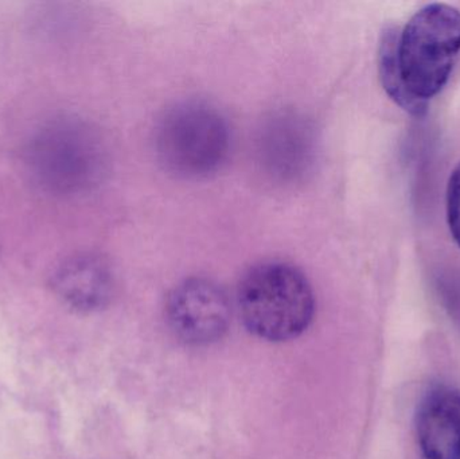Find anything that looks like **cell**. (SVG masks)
Here are the masks:
<instances>
[{
    "label": "cell",
    "mask_w": 460,
    "mask_h": 459,
    "mask_svg": "<svg viewBox=\"0 0 460 459\" xmlns=\"http://www.w3.org/2000/svg\"><path fill=\"white\" fill-rule=\"evenodd\" d=\"M237 307L252 334L265 341L284 342L307 331L315 315V296L299 269L283 261H265L243 275Z\"/></svg>",
    "instance_id": "cell-1"
},
{
    "label": "cell",
    "mask_w": 460,
    "mask_h": 459,
    "mask_svg": "<svg viewBox=\"0 0 460 459\" xmlns=\"http://www.w3.org/2000/svg\"><path fill=\"white\" fill-rule=\"evenodd\" d=\"M460 57V11L446 3L420 8L399 32L397 64L408 93L427 102L450 78Z\"/></svg>",
    "instance_id": "cell-2"
},
{
    "label": "cell",
    "mask_w": 460,
    "mask_h": 459,
    "mask_svg": "<svg viewBox=\"0 0 460 459\" xmlns=\"http://www.w3.org/2000/svg\"><path fill=\"white\" fill-rule=\"evenodd\" d=\"M155 148L159 161L172 174L208 177L217 172L228 156V121L207 102H181L159 120Z\"/></svg>",
    "instance_id": "cell-3"
},
{
    "label": "cell",
    "mask_w": 460,
    "mask_h": 459,
    "mask_svg": "<svg viewBox=\"0 0 460 459\" xmlns=\"http://www.w3.org/2000/svg\"><path fill=\"white\" fill-rule=\"evenodd\" d=\"M166 317L181 341L194 347L210 345L228 331L229 299L217 283L190 278L172 288L167 298Z\"/></svg>",
    "instance_id": "cell-4"
},
{
    "label": "cell",
    "mask_w": 460,
    "mask_h": 459,
    "mask_svg": "<svg viewBox=\"0 0 460 459\" xmlns=\"http://www.w3.org/2000/svg\"><path fill=\"white\" fill-rule=\"evenodd\" d=\"M416 438L423 459H460V393L431 388L416 411Z\"/></svg>",
    "instance_id": "cell-5"
},
{
    "label": "cell",
    "mask_w": 460,
    "mask_h": 459,
    "mask_svg": "<svg viewBox=\"0 0 460 459\" xmlns=\"http://www.w3.org/2000/svg\"><path fill=\"white\" fill-rule=\"evenodd\" d=\"M38 163L45 167L49 177L64 188L88 185L100 167V150L94 137L83 128L59 129L49 135L40 146Z\"/></svg>",
    "instance_id": "cell-6"
},
{
    "label": "cell",
    "mask_w": 460,
    "mask_h": 459,
    "mask_svg": "<svg viewBox=\"0 0 460 459\" xmlns=\"http://www.w3.org/2000/svg\"><path fill=\"white\" fill-rule=\"evenodd\" d=\"M59 298L80 312H96L110 302L113 278L102 259L81 255L65 261L53 279Z\"/></svg>",
    "instance_id": "cell-7"
},
{
    "label": "cell",
    "mask_w": 460,
    "mask_h": 459,
    "mask_svg": "<svg viewBox=\"0 0 460 459\" xmlns=\"http://www.w3.org/2000/svg\"><path fill=\"white\" fill-rule=\"evenodd\" d=\"M397 40L399 31L394 27H386L381 37L380 50H378V72L384 89L396 104L411 115L421 116L426 113L427 102L413 99L400 75L397 64Z\"/></svg>",
    "instance_id": "cell-8"
},
{
    "label": "cell",
    "mask_w": 460,
    "mask_h": 459,
    "mask_svg": "<svg viewBox=\"0 0 460 459\" xmlns=\"http://www.w3.org/2000/svg\"><path fill=\"white\" fill-rule=\"evenodd\" d=\"M447 220L451 234L460 248V163L454 169L448 181Z\"/></svg>",
    "instance_id": "cell-9"
}]
</instances>
